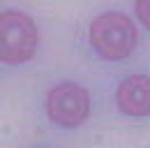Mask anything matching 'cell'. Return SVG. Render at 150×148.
I'll return each mask as SVG.
<instances>
[{
	"mask_svg": "<svg viewBox=\"0 0 150 148\" xmlns=\"http://www.w3.org/2000/svg\"><path fill=\"white\" fill-rule=\"evenodd\" d=\"M136 26L129 16L118 12H104L90 23V44L106 60H122L136 46Z\"/></svg>",
	"mask_w": 150,
	"mask_h": 148,
	"instance_id": "cell-1",
	"label": "cell"
},
{
	"mask_svg": "<svg viewBox=\"0 0 150 148\" xmlns=\"http://www.w3.org/2000/svg\"><path fill=\"white\" fill-rule=\"evenodd\" d=\"M37 49L35 21L16 9L0 14V58L9 65L30 60Z\"/></svg>",
	"mask_w": 150,
	"mask_h": 148,
	"instance_id": "cell-2",
	"label": "cell"
},
{
	"mask_svg": "<svg viewBox=\"0 0 150 148\" xmlns=\"http://www.w3.org/2000/svg\"><path fill=\"white\" fill-rule=\"evenodd\" d=\"M46 113L56 125L76 127L90 113V97L76 83H60L46 97Z\"/></svg>",
	"mask_w": 150,
	"mask_h": 148,
	"instance_id": "cell-3",
	"label": "cell"
},
{
	"mask_svg": "<svg viewBox=\"0 0 150 148\" xmlns=\"http://www.w3.org/2000/svg\"><path fill=\"white\" fill-rule=\"evenodd\" d=\"M118 109L127 116H148L150 113V76L134 74L127 76L115 92Z\"/></svg>",
	"mask_w": 150,
	"mask_h": 148,
	"instance_id": "cell-4",
	"label": "cell"
},
{
	"mask_svg": "<svg viewBox=\"0 0 150 148\" xmlns=\"http://www.w3.org/2000/svg\"><path fill=\"white\" fill-rule=\"evenodd\" d=\"M136 18L150 30V0H139L136 2Z\"/></svg>",
	"mask_w": 150,
	"mask_h": 148,
	"instance_id": "cell-5",
	"label": "cell"
}]
</instances>
